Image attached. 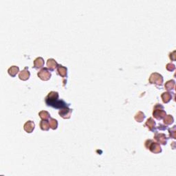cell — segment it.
<instances>
[{
    "label": "cell",
    "instance_id": "3957f363",
    "mask_svg": "<svg viewBox=\"0 0 176 176\" xmlns=\"http://www.w3.org/2000/svg\"><path fill=\"white\" fill-rule=\"evenodd\" d=\"M166 112L164 110V107L161 104H156L153 107V116L157 120L163 119L166 116Z\"/></svg>",
    "mask_w": 176,
    "mask_h": 176
},
{
    "label": "cell",
    "instance_id": "e0dca14e",
    "mask_svg": "<svg viewBox=\"0 0 176 176\" xmlns=\"http://www.w3.org/2000/svg\"><path fill=\"white\" fill-rule=\"evenodd\" d=\"M40 127L42 130L44 131H48L50 127L49 121L48 120H42L40 123Z\"/></svg>",
    "mask_w": 176,
    "mask_h": 176
},
{
    "label": "cell",
    "instance_id": "44dd1931",
    "mask_svg": "<svg viewBox=\"0 0 176 176\" xmlns=\"http://www.w3.org/2000/svg\"><path fill=\"white\" fill-rule=\"evenodd\" d=\"M50 127L53 129H56L58 127V121L56 119L53 118H50L49 120Z\"/></svg>",
    "mask_w": 176,
    "mask_h": 176
},
{
    "label": "cell",
    "instance_id": "ac0fdd59",
    "mask_svg": "<svg viewBox=\"0 0 176 176\" xmlns=\"http://www.w3.org/2000/svg\"><path fill=\"white\" fill-rule=\"evenodd\" d=\"M163 120H164V123L165 125H169L173 123L174 118L171 115H166V116L163 118Z\"/></svg>",
    "mask_w": 176,
    "mask_h": 176
},
{
    "label": "cell",
    "instance_id": "9c48e42d",
    "mask_svg": "<svg viewBox=\"0 0 176 176\" xmlns=\"http://www.w3.org/2000/svg\"><path fill=\"white\" fill-rule=\"evenodd\" d=\"M35 123L32 120H28L27 121L24 125V129L27 133H32L35 129Z\"/></svg>",
    "mask_w": 176,
    "mask_h": 176
},
{
    "label": "cell",
    "instance_id": "7402d4cb",
    "mask_svg": "<svg viewBox=\"0 0 176 176\" xmlns=\"http://www.w3.org/2000/svg\"><path fill=\"white\" fill-rule=\"evenodd\" d=\"M168 132H169V136L170 138H175V135H176V132H175V126H173L171 128L168 129Z\"/></svg>",
    "mask_w": 176,
    "mask_h": 176
},
{
    "label": "cell",
    "instance_id": "8fae6325",
    "mask_svg": "<svg viewBox=\"0 0 176 176\" xmlns=\"http://www.w3.org/2000/svg\"><path fill=\"white\" fill-rule=\"evenodd\" d=\"M30 72L28 71V68H25L22 71L19 72V78L22 80H27L30 78Z\"/></svg>",
    "mask_w": 176,
    "mask_h": 176
},
{
    "label": "cell",
    "instance_id": "5b68a950",
    "mask_svg": "<svg viewBox=\"0 0 176 176\" xmlns=\"http://www.w3.org/2000/svg\"><path fill=\"white\" fill-rule=\"evenodd\" d=\"M39 78L43 80H48L51 78V72L48 70V68H42L40 71L37 73Z\"/></svg>",
    "mask_w": 176,
    "mask_h": 176
},
{
    "label": "cell",
    "instance_id": "7c38bea8",
    "mask_svg": "<svg viewBox=\"0 0 176 176\" xmlns=\"http://www.w3.org/2000/svg\"><path fill=\"white\" fill-rule=\"evenodd\" d=\"M57 72L61 76L63 77H67L68 76V69L67 68L64 67V66L61 65H58L57 68Z\"/></svg>",
    "mask_w": 176,
    "mask_h": 176
},
{
    "label": "cell",
    "instance_id": "ba28073f",
    "mask_svg": "<svg viewBox=\"0 0 176 176\" xmlns=\"http://www.w3.org/2000/svg\"><path fill=\"white\" fill-rule=\"evenodd\" d=\"M156 123L155 122V120L153 119L152 118H149L148 119H147V122L145 123V126L147 127V128H148L151 132H156Z\"/></svg>",
    "mask_w": 176,
    "mask_h": 176
},
{
    "label": "cell",
    "instance_id": "d4e9b609",
    "mask_svg": "<svg viewBox=\"0 0 176 176\" xmlns=\"http://www.w3.org/2000/svg\"><path fill=\"white\" fill-rule=\"evenodd\" d=\"M158 129H160V130H165L166 128H167V127L166 126V125H159V126L157 127Z\"/></svg>",
    "mask_w": 176,
    "mask_h": 176
},
{
    "label": "cell",
    "instance_id": "30bf717a",
    "mask_svg": "<svg viewBox=\"0 0 176 176\" xmlns=\"http://www.w3.org/2000/svg\"><path fill=\"white\" fill-rule=\"evenodd\" d=\"M173 96V92H169V91H166V92L162 93L161 95V98L162 99L163 103H168L172 99Z\"/></svg>",
    "mask_w": 176,
    "mask_h": 176
},
{
    "label": "cell",
    "instance_id": "8992f818",
    "mask_svg": "<svg viewBox=\"0 0 176 176\" xmlns=\"http://www.w3.org/2000/svg\"><path fill=\"white\" fill-rule=\"evenodd\" d=\"M72 113V109L69 108L68 106L60 109V110H59V115H60L63 118H65V119H68V118H70Z\"/></svg>",
    "mask_w": 176,
    "mask_h": 176
},
{
    "label": "cell",
    "instance_id": "7a4b0ae2",
    "mask_svg": "<svg viewBox=\"0 0 176 176\" xmlns=\"http://www.w3.org/2000/svg\"><path fill=\"white\" fill-rule=\"evenodd\" d=\"M145 146L147 149H149L153 153H159L162 152L160 145L158 143L153 142L152 140H147L145 141Z\"/></svg>",
    "mask_w": 176,
    "mask_h": 176
},
{
    "label": "cell",
    "instance_id": "277c9868",
    "mask_svg": "<svg viewBox=\"0 0 176 176\" xmlns=\"http://www.w3.org/2000/svg\"><path fill=\"white\" fill-rule=\"evenodd\" d=\"M149 83L157 86H162L163 84V77L159 73H152L149 77Z\"/></svg>",
    "mask_w": 176,
    "mask_h": 176
},
{
    "label": "cell",
    "instance_id": "52a82bcc",
    "mask_svg": "<svg viewBox=\"0 0 176 176\" xmlns=\"http://www.w3.org/2000/svg\"><path fill=\"white\" fill-rule=\"evenodd\" d=\"M154 138L159 144H162L163 145H166L167 143L168 138L166 137V136L164 134H160V133H157L156 132V134L154 136Z\"/></svg>",
    "mask_w": 176,
    "mask_h": 176
},
{
    "label": "cell",
    "instance_id": "d6986e66",
    "mask_svg": "<svg viewBox=\"0 0 176 176\" xmlns=\"http://www.w3.org/2000/svg\"><path fill=\"white\" fill-rule=\"evenodd\" d=\"M134 118H135V120L137 122H138V123H142V122L144 120L145 116L144 113L140 111V112H138L137 114L135 115V117Z\"/></svg>",
    "mask_w": 176,
    "mask_h": 176
},
{
    "label": "cell",
    "instance_id": "9a60e30c",
    "mask_svg": "<svg viewBox=\"0 0 176 176\" xmlns=\"http://www.w3.org/2000/svg\"><path fill=\"white\" fill-rule=\"evenodd\" d=\"M19 72V68L18 66L16 65H12L8 69V72L10 76H11L12 77H15L17 74Z\"/></svg>",
    "mask_w": 176,
    "mask_h": 176
},
{
    "label": "cell",
    "instance_id": "6da1fadb",
    "mask_svg": "<svg viewBox=\"0 0 176 176\" xmlns=\"http://www.w3.org/2000/svg\"><path fill=\"white\" fill-rule=\"evenodd\" d=\"M46 103L48 106H50L55 108V105L59 101V93L57 91H50L48 96L46 97Z\"/></svg>",
    "mask_w": 176,
    "mask_h": 176
},
{
    "label": "cell",
    "instance_id": "603a6c76",
    "mask_svg": "<svg viewBox=\"0 0 176 176\" xmlns=\"http://www.w3.org/2000/svg\"><path fill=\"white\" fill-rule=\"evenodd\" d=\"M166 68L168 71L173 72V71H174V70L175 69V65L173 63H170L166 64Z\"/></svg>",
    "mask_w": 176,
    "mask_h": 176
},
{
    "label": "cell",
    "instance_id": "ffe728a7",
    "mask_svg": "<svg viewBox=\"0 0 176 176\" xmlns=\"http://www.w3.org/2000/svg\"><path fill=\"white\" fill-rule=\"evenodd\" d=\"M39 116L42 120H48L50 118V113L46 112V111H41L39 113Z\"/></svg>",
    "mask_w": 176,
    "mask_h": 176
},
{
    "label": "cell",
    "instance_id": "2e32d148",
    "mask_svg": "<svg viewBox=\"0 0 176 176\" xmlns=\"http://www.w3.org/2000/svg\"><path fill=\"white\" fill-rule=\"evenodd\" d=\"M175 82L174 80H168V81L166 82V83H165L164 85L165 89H166L167 91H170L173 90L174 87H175Z\"/></svg>",
    "mask_w": 176,
    "mask_h": 176
},
{
    "label": "cell",
    "instance_id": "5bb4252c",
    "mask_svg": "<svg viewBox=\"0 0 176 176\" xmlns=\"http://www.w3.org/2000/svg\"><path fill=\"white\" fill-rule=\"evenodd\" d=\"M44 66V60L42 57H37V59L34 61V68L36 69H39V68H43Z\"/></svg>",
    "mask_w": 176,
    "mask_h": 176
},
{
    "label": "cell",
    "instance_id": "cb8c5ba5",
    "mask_svg": "<svg viewBox=\"0 0 176 176\" xmlns=\"http://www.w3.org/2000/svg\"><path fill=\"white\" fill-rule=\"evenodd\" d=\"M176 51L175 50H174V51L172 52V53H171L169 54V58L171 61H175L176 60Z\"/></svg>",
    "mask_w": 176,
    "mask_h": 176
},
{
    "label": "cell",
    "instance_id": "4fadbf2b",
    "mask_svg": "<svg viewBox=\"0 0 176 176\" xmlns=\"http://www.w3.org/2000/svg\"><path fill=\"white\" fill-rule=\"evenodd\" d=\"M58 63L55 59H49L47 61V66L48 68L50 71H54L58 66Z\"/></svg>",
    "mask_w": 176,
    "mask_h": 176
}]
</instances>
